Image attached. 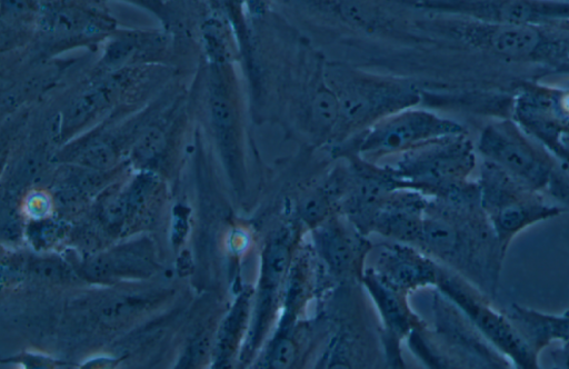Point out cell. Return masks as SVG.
<instances>
[{"instance_id":"6da1fadb","label":"cell","mask_w":569,"mask_h":369,"mask_svg":"<svg viewBox=\"0 0 569 369\" xmlns=\"http://www.w3.org/2000/svg\"><path fill=\"white\" fill-rule=\"evenodd\" d=\"M442 205L427 211L418 243L493 300L506 252L481 207L478 183Z\"/></svg>"},{"instance_id":"7a4b0ae2","label":"cell","mask_w":569,"mask_h":369,"mask_svg":"<svg viewBox=\"0 0 569 369\" xmlns=\"http://www.w3.org/2000/svg\"><path fill=\"white\" fill-rule=\"evenodd\" d=\"M481 154L522 186L548 193L569 210V174L556 158L529 139L511 120L488 124L478 146Z\"/></svg>"},{"instance_id":"3957f363","label":"cell","mask_w":569,"mask_h":369,"mask_svg":"<svg viewBox=\"0 0 569 369\" xmlns=\"http://www.w3.org/2000/svg\"><path fill=\"white\" fill-rule=\"evenodd\" d=\"M478 187L481 207L505 252L523 229L567 211L562 206L550 205L541 193L522 186L486 159Z\"/></svg>"},{"instance_id":"277c9868","label":"cell","mask_w":569,"mask_h":369,"mask_svg":"<svg viewBox=\"0 0 569 369\" xmlns=\"http://www.w3.org/2000/svg\"><path fill=\"white\" fill-rule=\"evenodd\" d=\"M436 286L446 299L452 302L497 349L511 360L515 367L539 368V356L523 340L506 312L496 310L491 305L492 299L475 285L456 271L440 268Z\"/></svg>"},{"instance_id":"5b68a950","label":"cell","mask_w":569,"mask_h":369,"mask_svg":"<svg viewBox=\"0 0 569 369\" xmlns=\"http://www.w3.org/2000/svg\"><path fill=\"white\" fill-rule=\"evenodd\" d=\"M475 163L472 143L461 133L411 149L393 173L439 188L445 198L468 184L466 178Z\"/></svg>"},{"instance_id":"8992f818","label":"cell","mask_w":569,"mask_h":369,"mask_svg":"<svg viewBox=\"0 0 569 369\" xmlns=\"http://www.w3.org/2000/svg\"><path fill=\"white\" fill-rule=\"evenodd\" d=\"M461 133L465 130L457 122L420 111L405 112L368 129L357 142V151L367 158H378Z\"/></svg>"},{"instance_id":"52a82bcc","label":"cell","mask_w":569,"mask_h":369,"mask_svg":"<svg viewBox=\"0 0 569 369\" xmlns=\"http://www.w3.org/2000/svg\"><path fill=\"white\" fill-rule=\"evenodd\" d=\"M293 256V232L290 228H280L268 240L262 253L259 291L249 340L250 350L258 348L280 317Z\"/></svg>"},{"instance_id":"ba28073f","label":"cell","mask_w":569,"mask_h":369,"mask_svg":"<svg viewBox=\"0 0 569 369\" xmlns=\"http://www.w3.org/2000/svg\"><path fill=\"white\" fill-rule=\"evenodd\" d=\"M465 36L481 49L511 59L555 57L561 39L541 26L480 20L467 26Z\"/></svg>"},{"instance_id":"9c48e42d","label":"cell","mask_w":569,"mask_h":369,"mask_svg":"<svg viewBox=\"0 0 569 369\" xmlns=\"http://www.w3.org/2000/svg\"><path fill=\"white\" fill-rule=\"evenodd\" d=\"M479 20L542 26L569 20L566 0H461L458 6Z\"/></svg>"},{"instance_id":"30bf717a","label":"cell","mask_w":569,"mask_h":369,"mask_svg":"<svg viewBox=\"0 0 569 369\" xmlns=\"http://www.w3.org/2000/svg\"><path fill=\"white\" fill-rule=\"evenodd\" d=\"M440 267L406 245L387 246L377 260L376 276L393 290L406 295L426 285H437Z\"/></svg>"},{"instance_id":"8fae6325","label":"cell","mask_w":569,"mask_h":369,"mask_svg":"<svg viewBox=\"0 0 569 369\" xmlns=\"http://www.w3.org/2000/svg\"><path fill=\"white\" fill-rule=\"evenodd\" d=\"M315 249L336 276H348L360 265L363 245L345 222L331 216L312 228Z\"/></svg>"},{"instance_id":"7c38bea8","label":"cell","mask_w":569,"mask_h":369,"mask_svg":"<svg viewBox=\"0 0 569 369\" xmlns=\"http://www.w3.org/2000/svg\"><path fill=\"white\" fill-rule=\"evenodd\" d=\"M426 205L417 195L386 197L375 211L369 230L402 242L418 243Z\"/></svg>"},{"instance_id":"4fadbf2b","label":"cell","mask_w":569,"mask_h":369,"mask_svg":"<svg viewBox=\"0 0 569 369\" xmlns=\"http://www.w3.org/2000/svg\"><path fill=\"white\" fill-rule=\"evenodd\" d=\"M505 312L538 356L555 341L569 343V311L561 315L546 313L513 302Z\"/></svg>"},{"instance_id":"5bb4252c","label":"cell","mask_w":569,"mask_h":369,"mask_svg":"<svg viewBox=\"0 0 569 369\" xmlns=\"http://www.w3.org/2000/svg\"><path fill=\"white\" fill-rule=\"evenodd\" d=\"M363 281L377 303L389 335L396 339L403 338L415 325L413 315L406 302V295L383 283L372 269L365 272Z\"/></svg>"},{"instance_id":"9a60e30c","label":"cell","mask_w":569,"mask_h":369,"mask_svg":"<svg viewBox=\"0 0 569 369\" xmlns=\"http://www.w3.org/2000/svg\"><path fill=\"white\" fill-rule=\"evenodd\" d=\"M42 0H1L2 37H14L37 26Z\"/></svg>"},{"instance_id":"2e32d148","label":"cell","mask_w":569,"mask_h":369,"mask_svg":"<svg viewBox=\"0 0 569 369\" xmlns=\"http://www.w3.org/2000/svg\"><path fill=\"white\" fill-rule=\"evenodd\" d=\"M338 197L337 182L328 183L310 192L299 206V215L303 222L310 228H315L331 217V210H333Z\"/></svg>"},{"instance_id":"e0dca14e","label":"cell","mask_w":569,"mask_h":369,"mask_svg":"<svg viewBox=\"0 0 569 369\" xmlns=\"http://www.w3.org/2000/svg\"><path fill=\"white\" fill-rule=\"evenodd\" d=\"M297 357L293 337L277 335L270 340L264 357V366L269 368H288Z\"/></svg>"},{"instance_id":"ac0fdd59","label":"cell","mask_w":569,"mask_h":369,"mask_svg":"<svg viewBox=\"0 0 569 369\" xmlns=\"http://www.w3.org/2000/svg\"><path fill=\"white\" fill-rule=\"evenodd\" d=\"M546 148L569 174V119L560 118L556 136Z\"/></svg>"},{"instance_id":"d6986e66","label":"cell","mask_w":569,"mask_h":369,"mask_svg":"<svg viewBox=\"0 0 569 369\" xmlns=\"http://www.w3.org/2000/svg\"><path fill=\"white\" fill-rule=\"evenodd\" d=\"M32 268L34 269V271L38 275L46 277V278H52V279L61 278L62 279L64 277H68L66 268L62 265L53 262V261L36 262L32 266Z\"/></svg>"},{"instance_id":"ffe728a7","label":"cell","mask_w":569,"mask_h":369,"mask_svg":"<svg viewBox=\"0 0 569 369\" xmlns=\"http://www.w3.org/2000/svg\"><path fill=\"white\" fill-rule=\"evenodd\" d=\"M553 365L558 368H569V343H560V346L550 351Z\"/></svg>"},{"instance_id":"44dd1931","label":"cell","mask_w":569,"mask_h":369,"mask_svg":"<svg viewBox=\"0 0 569 369\" xmlns=\"http://www.w3.org/2000/svg\"><path fill=\"white\" fill-rule=\"evenodd\" d=\"M557 58L562 60L566 64H569V39L562 40Z\"/></svg>"}]
</instances>
